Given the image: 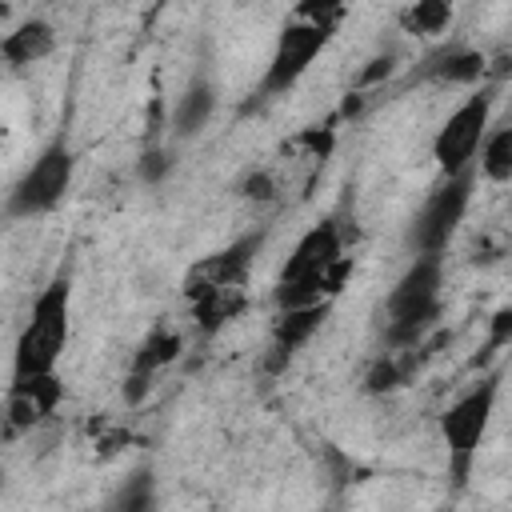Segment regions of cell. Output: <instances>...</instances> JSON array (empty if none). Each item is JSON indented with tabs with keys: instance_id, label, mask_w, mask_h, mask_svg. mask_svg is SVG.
I'll use <instances>...</instances> for the list:
<instances>
[{
	"instance_id": "obj_1",
	"label": "cell",
	"mask_w": 512,
	"mask_h": 512,
	"mask_svg": "<svg viewBox=\"0 0 512 512\" xmlns=\"http://www.w3.org/2000/svg\"><path fill=\"white\" fill-rule=\"evenodd\" d=\"M348 272H352V260L344 256L340 224L320 220L296 240L292 256L284 260V268L276 276V304L280 308L332 304V296H340Z\"/></svg>"
},
{
	"instance_id": "obj_2",
	"label": "cell",
	"mask_w": 512,
	"mask_h": 512,
	"mask_svg": "<svg viewBox=\"0 0 512 512\" xmlns=\"http://www.w3.org/2000/svg\"><path fill=\"white\" fill-rule=\"evenodd\" d=\"M344 16H348L344 0H296V8L288 12V20L276 36L272 60L260 80V96L292 92L300 84V76L312 68V60L328 48V40L344 24Z\"/></svg>"
},
{
	"instance_id": "obj_3",
	"label": "cell",
	"mask_w": 512,
	"mask_h": 512,
	"mask_svg": "<svg viewBox=\"0 0 512 512\" xmlns=\"http://www.w3.org/2000/svg\"><path fill=\"white\" fill-rule=\"evenodd\" d=\"M440 284H444V260L440 256H416L408 264V272L396 280V288L388 292V344L396 352H412L424 332L436 324L440 316Z\"/></svg>"
},
{
	"instance_id": "obj_4",
	"label": "cell",
	"mask_w": 512,
	"mask_h": 512,
	"mask_svg": "<svg viewBox=\"0 0 512 512\" xmlns=\"http://www.w3.org/2000/svg\"><path fill=\"white\" fill-rule=\"evenodd\" d=\"M68 328H72V284H68V276H56L32 300L28 324L20 328V340H16L12 376L56 372V364L68 348Z\"/></svg>"
},
{
	"instance_id": "obj_5",
	"label": "cell",
	"mask_w": 512,
	"mask_h": 512,
	"mask_svg": "<svg viewBox=\"0 0 512 512\" xmlns=\"http://www.w3.org/2000/svg\"><path fill=\"white\" fill-rule=\"evenodd\" d=\"M492 404H496V380H484L440 412V440L448 452V476L456 484H464L472 476L480 440H484L488 420H492Z\"/></svg>"
},
{
	"instance_id": "obj_6",
	"label": "cell",
	"mask_w": 512,
	"mask_h": 512,
	"mask_svg": "<svg viewBox=\"0 0 512 512\" xmlns=\"http://www.w3.org/2000/svg\"><path fill=\"white\" fill-rule=\"evenodd\" d=\"M468 200H472V168H464L456 176H444L428 192V200L420 204V212L408 228V248L416 256H428V252L440 256L448 248V240L456 236V228L468 212Z\"/></svg>"
},
{
	"instance_id": "obj_7",
	"label": "cell",
	"mask_w": 512,
	"mask_h": 512,
	"mask_svg": "<svg viewBox=\"0 0 512 512\" xmlns=\"http://www.w3.org/2000/svg\"><path fill=\"white\" fill-rule=\"evenodd\" d=\"M72 148L64 140H52L32 164L28 172L16 180V188L8 192V212L12 216H40V212H52L64 192L72 188Z\"/></svg>"
},
{
	"instance_id": "obj_8",
	"label": "cell",
	"mask_w": 512,
	"mask_h": 512,
	"mask_svg": "<svg viewBox=\"0 0 512 512\" xmlns=\"http://www.w3.org/2000/svg\"><path fill=\"white\" fill-rule=\"evenodd\" d=\"M488 116H492V92L480 88L440 124V132L432 140V156H436L444 176H456V172L472 168V160H476V152L488 136Z\"/></svg>"
},
{
	"instance_id": "obj_9",
	"label": "cell",
	"mask_w": 512,
	"mask_h": 512,
	"mask_svg": "<svg viewBox=\"0 0 512 512\" xmlns=\"http://www.w3.org/2000/svg\"><path fill=\"white\" fill-rule=\"evenodd\" d=\"M60 396H64V384L56 372L12 376L8 400H4V440H16V436L32 432L40 420H48L56 412Z\"/></svg>"
},
{
	"instance_id": "obj_10",
	"label": "cell",
	"mask_w": 512,
	"mask_h": 512,
	"mask_svg": "<svg viewBox=\"0 0 512 512\" xmlns=\"http://www.w3.org/2000/svg\"><path fill=\"white\" fill-rule=\"evenodd\" d=\"M260 244H264V232H248V236L232 240L228 248L192 264L184 276V296H196L204 288H248V272H252Z\"/></svg>"
},
{
	"instance_id": "obj_11",
	"label": "cell",
	"mask_w": 512,
	"mask_h": 512,
	"mask_svg": "<svg viewBox=\"0 0 512 512\" xmlns=\"http://www.w3.org/2000/svg\"><path fill=\"white\" fill-rule=\"evenodd\" d=\"M180 348H184V340H180V332L176 328H156V332H148V340L136 348V356H132V368H128V380H124V400H140L144 392H148V380L160 372V368H168L176 356H180Z\"/></svg>"
},
{
	"instance_id": "obj_12",
	"label": "cell",
	"mask_w": 512,
	"mask_h": 512,
	"mask_svg": "<svg viewBox=\"0 0 512 512\" xmlns=\"http://www.w3.org/2000/svg\"><path fill=\"white\" fill-rule=\"evenodd\" d=\"M328 316V304H300V308H280L276 324H272V360L268 368H284L292 360L296 348H304L316 328L324 324Z\"/></svg>"
},
{
	"instance_id": "obj_13",
	"label": "cell",
	"mask_w": 512,
	"mask_h": 512,
	"mask_svg": "<svg viewBox=\"0 0 512 512\" xmlns=\"http://www.w3.org/2000/svg\"><path fill=\"white\" fill-rule=\"evenodd\" d=\"M192 308V320L200 324V332H220L228 320H236L248 304L244 288H204L196 296H184Z\"/></svg>"
},
{
	"instance_id": "obj_14",
	"label": "cell",
	"mask_w": 512,
	"mask_h": 512,
	"mask_svg": "<svg viewBox=\"0 0 512 512\" xmlns=\"http://www.w3.org/2000/svg\"><path fill=\"white\" fill-rule=\"evenodd\" d=\"M52 48H56V32H52L48 20H24V24L12 28V32L4 36V44H0V52H4V60H8L12 68L36 64V60H44Z\"/></svg>"
},
{
	"instance_id": "obj_15",
	"label": "cell",
	"mask_w": 512,
	"mask_h": 512,
	"mask_svg": "<svg viewBox=\"0 0 512 512\" xmlns=\"http://www.w3.org/2000/svg\"><path fill=\"white\" fill-rule=\"evenodd\" d=\"M212 112H216V88H212V80L192 76L188 88L180 92L176 108H172V132L176 136H196V132H204V124H208Z\"/></svg>"
},
{
	"instance_id": "obj_16",
	"label": "cell",
	"mask_w": 512,
	"mask_h": 512,
	"mask_svg": "<svg viewBox=\"0 0 512 512\" xmlns=\"http://www.w3.org/2000/svg\"><path fill=\"white\" fill-rule=\"evenodd\" d=\"M428 76L440 80V84H476V80L488 76V56L484 52H472V48H460V52L440 56L428 68Z\"/></svg>"
},
{
	"instance_id": "obj_17",
	"label": "cell",
	"mask_w": 512,
	"mask_h": 512,
	"mask_svg": "<svg viewBox=\"0 0 512 512\" xmlns=\"http://www.w3.org/2000/svg\"><path fill=\"white\" fill-rule=\"evenodd\" d=\"M476 156H480L476 164H480L484 180H492V184H508V180H512V124L488 132Z\"/></svg>"
},
{
	"instance_id": "obj_18",
	"label": "cell",
	"mask_w": 512,
	"mask_h": 512,
	"mask_svg": "<svg viewBox=\"0 0 512 512\" xmlns=\"http://www.w3.org/2000/svg\"><path fill=\"white\" fill-rule=\"evenodd\" d=\"M452 24V0H412L404 28L416 36H440Z\"/></svg>"
},
{
	"instance_id": "obj_19",
	"label": "cell",
	"mask_w": 512,
	"mask_h": 512,
	"mask_svg": "<svg viewBox=\"0 0 512 512\" xmlns=\"http://www.w3.org/2000/svg\"><path fill=\"white\" fill-rule=\"evenodd\" d=\"M408 376V360H396V352H384L368 372V392H392Z\"/></svg>"
},
{
	"instance_id": "obj_20",
	"label": "cell",
	"mask_w": 512,
	"mask_h": 512,
	"mask_svg": "<svg viewBox=\"0 0 512 512\" xmlns=\"http://www.w3.org/2000/svg\"><path fill=\"white\" fill-rule=\"evenodd\" d=\"M276 192H284V176L280 168H260L244 180V200H256V204H268L276 200Z\"/></svg>"
},
{
	"instance_id": "obj_21",
	"label": "cell",
	"mask_w": 512,
	"mask_h": 512,
	"mask_svg": "<svg viewBox=\"0 0 512 512\" xmlns=\"http://www.w3.org/2000/svg\"><path fill=\"white\" fill-rule=\"evenodd\" d=\"M136 172H140L144 184H160V180H168V172H172V152L160 148V144H148L144 156H140V164H136Z\"/></svg>"
},
{
	"instance_id": "obj_22",
	"label": "cell",
	"mask_w": 512,
	"mask_h": 512,
	"mask_svg": "<svg viewBox=\"0 0 512 512\" xmlns=\"http://www.w3.org/2000/svg\"><path fill=\"white\" fill-rule=\"evenodd\" d=\"M112 504L116 508H152V480H148V472H140L132 484H124Z\"/></svg>"
},
{
	"instance_id": "obj_23",
	"label": "cell",
	"mask_w": 512,
	"mask_h": 512,
	"mask_svg": "<svg viewBox=\"0 0 512 512\" xmlns=\"http://www.w3.org/2000/svg\"><path fill=\"white\" fill-rule=\"evenodd\" d=\"M504 344H512V304H504V308L492 316V324H488V352H496V348H504Z\"/></svg>"
},
{
	"instance_id": "obj_24",
	"label": "cell",
	"mask_w": 512,
	"mask_h": 512,
	"mask_svg": "<svg viewBox=\"0 0 512 512\" xmlns=\"http://www.w3.org/2000/svg\"><path fill=\"white\" fill-rule=\"evenodd\" d=\"M392 72V56H380V60H372V68L360 76V84H376L380 76H388Z\"/></svg>"
}]
</instances>
